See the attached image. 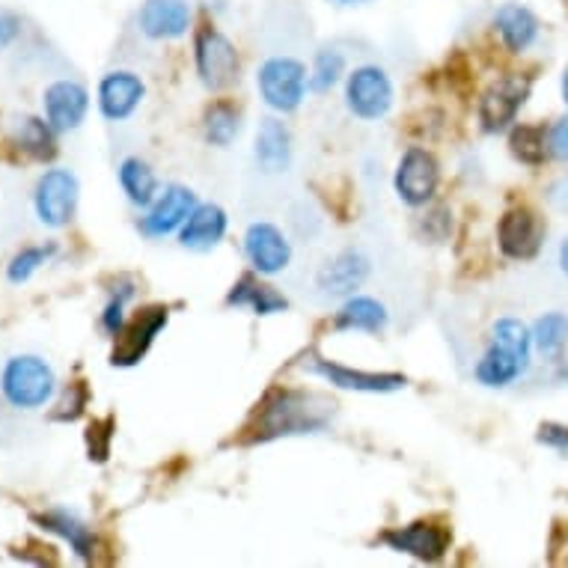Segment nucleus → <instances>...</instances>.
Instances as JSON below:
<instances>
[{
  "label": "nucleus",
  "mask_w": 568,
  "mask_h": 568,
  "mask_svg": "<svg viewBox=\"0 0 568 568\" xmlns=\"http://www.w3.org/2000/svg\"><path fill=\"white\" fill-rule=\"evenodd\" d=\"M527 364H530V361L521 357V354H515L509 352V348H504V345L491 343L488 345V352L479 357L474 375L483 387H509V384L527 369Z\"/></svg>",
  "instance_id": "nucleus-22"
},
{
  "label": "nucleus",
  "mask_w": 568,
  "mask_h": 568,
  "mask_svg": "<svg viewBox=\"0 0 568 568\" xmlns=\"http://www.w3.org/2000/svg\"><path fill=\"white\" fill-rule=\"evenodd\" d=\"M366 277H369V260L364 253L343 251L322 265L316 283L325 295H352L354 290L364 286Z\"/></svg>",
  "instance_id": "nucleus-18"
},
{
  "label": "nucleus",
  "mask_w": 568,
  "mask_h": 568,
  "mask_svg": "<svg viewBox=\"0 0 568 568\" xmlns=\"http://www.w3.org/2000/svg\"><path fill=\"white\" fill-rule=\"evenodd\" d=\"M509 146H513L515 159L539 168L545 155H548V134H545L541 125H518L509 134Z\"/></svg>",
  "instance_id": "nucleus-29"
},
{
  "label": "nucleus",
  "mask_w": 568,
  "mask_h": 568,
  "mask_svg": "<svg viewBox=\"0 0 568 568\" xmlns=\"http://www.w3.org/2000/svg\"><path fill=\"white\" fill-rule=\"evenodd\" d=\"M129 295H131V290H125V292H122V295H116V298H113L111 304H108V307H104L102 325H104V331H108V334L116 336L122 331V325H125L122 307H125V298H129Z\"/></svg>",
  "instance_id": "nucleus-36"
},
{
  "label": "nucleus",
  "mask_w": 568,
  "mask_h": 568,
  "mask_svg": "<svg viewBox=\"0 0 568 568\" xmlns=\"http://www.w3.org/2000/svg\"><path fill=\"white\" fill-rule=\"evenodd\" d=\"M550 200H554L559 209H568V179H562L559 185H554V191H550Z\"/></svg>",
  "instance_id": "nucleus-39"
},
{
  "label": "nucleus",
  "mask_w": 568,
  "mask_h": 568,
  "mask_svg": "<svg viewBox=\"0 0 568 568\" xmlns=\"http://www.w3.org/2000/svg\"><path fill=\"white\" fill-rule=\"evenodd\" d=\"M253 155L265 173H286L292 164V134L274 116H265L256 129V143H253Z\"/></svg>",
  "instance_id": "nucleus-20"
},
{
  "label": "nucleus",
  "mask_w": 568,
  "mask_h": 568,
  "mask_svg": "<svg viewBox=\"0 0 568 568\" xmlns=\"http://www.w3.org/2000/svg\"><path fill=\"white\" fill-rule=\"evenodd\" d=\"M138 21L150 39H179L191 28V7L187 0H146Z\"/></svg>",
  "instance_id": "nucleus-17"
},
{
  "label": "nucleus",
  "mask_w": 568,
  "mask_h": 568,
  "mask_svg": "<svg viewBox=\"0 0 568 568\" xmlns=\"http://www.w3.org/2000/svg\"><path fill=\"white\" fill-rule=\"evenodd\" d=\"M111 440H113V419H93L90 429H87V456L90 462H104L108 453H111Z\"/></svg>",
  "instance_id": "nucleus-34"
},
{
  "label": "nucleus",
  "mask_w": 568,
  "mask_h": 568,
  "mask_svg": "<svg viewBox=\"0 0 568 568\" xmlns=\"http://www.w3.org/2000/svg\"><path fill=\"white\" fill-rule=\"evenodd\" d=\"M336 7H357V3H366V0H331Z\"/></svg>",
  "instance_id": "nucleus-41"
},
{
  "label": "nucleus",
  "mask_w": 568,
  "mask_h": 568,
  "mask_svg": "<svg viewBox=\"0 0 568 568\" xmlns=\"http://www.w3.org/2000/svg\"><path fill=\"white\" fill-rule=\"evenodd\" d=\"M78 196H81V185H78V176L72 170H45L39 176L37 194H33L37 217L51 230H60L75 217Z\"/></svg>",
  "instance_id": "nucleus-5"
},
{
  "label": "nucleus",
  "mask_w": 568,
  "mask_h": 568,
  "mask_svg": "<svg viewBox=\"0 0 568 568\" xmlns=\"http://www.w3.org/2000/svg\"><path fill=\"white\" fill-rule=\"evenodd\" d=\"M494 28L509 51H524V48L532 45V39L539 33V21L521 3H504L494 16Z\"/></svg>",
  "instance_id": "nucleus-23"
},
{
  "label": "nucleus",
  "mask_w": 568,
  "mask_h": 568,
  "mask_svg": "<svg viewBox=\"0 0 568 568\" xmlns=\"http://www.w3.org/2000/svg\"><path fill=\"white\" fill-rule=\"evenodd\" d=\"M497 242L509 260H532L545 242V224L530 205H515L497 224Z\"/></svg>",
  "instance_id": "nucleus-9"
},
{
  "label": "nucleus",
  "mask_w": 568,
  "mask_h": 568,
  "mask_svg": "<svg viewBox=\"0 0 568 568\" xmlns=\"http://www.w3.org/2000/svg\"><path fill=\"white\" fill-rule=\"evenodd\" d=\"M536 440L550 449L568 453V426H562V423H541Z\"/></svg>",
  "instance_id": "nucleus-35"
},
{
  "label": "nucleus",
  "mask_w": 568,
  "mask_h": 568,
  "mask_svg": "<svg viewBox=\"0 0 568 568\" xmlns=\"http://www.w3.org/2000/svg\"><path fill=\"white\" fill-rule=\"evenodd\" d=\"M334 414V402L313 396V393L277 390L262 402L256 417V435L253 438L271 440L283 435H307V432L325 429Z\"/></svg>",
  "instance_id": "nucleus-1"
},
{
  "label": "nucleus",
  "mask_w": 568,
  "mask_h": 568,
  "mask_svg": "<svg viewBox=\"0 0 568 568\" xmlns=\"http://www.w3.org/2000/svg\"><path fill=\"white\" fill-rule=\"evenodd\" d=\"M242 131V113L235 111L230 102H217L205 111V140L212 146H221L226 150Z\"/></svg>",
  "instance_id": "nucleus-28"
},
{
  "label": "nucleus",
  "mask_w": 568,
  "mask_h": 568,
  "mask_svg": "<svg viewBox=\"0 0 568 568\" xmlns=\"http://www.w3.org/2000/svg\"><path fill=\"white\" fill-rule=\"evenodd\" d=\"M562 99H566V104H568V69L562 72Z\"/></svg>",
  "instance_id": "nucleus-42"
},
{
  "label": "nucleus",
  "mask_w": 568,
  "mask_h": 568,
  "mask_svg": "<svg viewBox=\"0 0 568 568\" xmlns=\"http://www.w3.org/2000/svg\"><path fill=\"white\" fill-rule=\"evenodd\" d=\"M196 194L185 185H168L155 196V203L150 205L146 217L140 221V233L150 239H164V235L182 230L187 215L194 212Z\"/></svg>",
  "instance_id": "nucleus-14"
},
{
  "label": "nucleus",
  "mask_w": 568,
  "mask_h": 568,
  "mask_svg": "<svg viewBox=\"0 0 568 568\" xmlns=\"http://www.w3.org/2000/svg\"><path fill=\"white\" fill-rule=\"evenodd\" d=\"M196 72L209 90H226L239 81V51L221 30H200V37H196Z\"/></svg>",
  "instance_id": "nucleus-6"
},
{
  "label": "nucleus",
  "mask_w": 568,
  "mask_h": 568,
  "mask_svg": "<svg viewBox=\"0 0 568 568\" xmlns=\"http://www.w3.org/2000/svg\"><path fill=\"white\" fill-rule=\"evenodd\" d=\"M384 545L396 554H408L419 562H438L449 550V530L432 521H414L408 527H396L382 536Z\"/></svg>",
  "instance_id": "nucleus-12"
},
{
  "label": "nucleus",
  "mask_w": 568,
  "mask_h": 568,
  "mask_svg": "<svg viewBox=\"0 0 568 568\" xmlns=\"http://www.w3.org/2000/svg\"><path fill=\"white\" fill-rule=\"evenodd\" d=\"M440 182V170L435 155L419 146H410L405 155L399 159V168H396V176H393V185H396V194H399L402 203L408 205H426L435 196Z\"/></svg>",
  "instance_id": "nucleus-7"
},
{
  "label": "nucleus",
  "mask_w": 568,
  "mask_h": 568,
  "mask_svg": "<svg viewBox=\"0 0 568 568\" xmlns=\"http://www.w3.org/2000/svg\"><path fill=\"white\" fill-rule=\"evenodd\" d=\"M21 33V19L16 12L0 10V48H10Z\"/></svg>",
  "instance_id": "nucleus-38"
},
{
  "label": "nucleus",
  "mask_w": 568,
  "mask_h": 568,
  "mask_svg": "<svg viewBox=\"0 0 568 568\" xmlns=\"http://www.w3.org/2000/svg\"><path fill=\"white\" fill-rule=\"evenodd\" d=\"M57 131L48 125V120H39V116H24L16 125V146L21 152H28L30 159L37 161H51L57 155Z\"/></svg>",
  "instance_id": "nucleus-27"
},
{
  "label": "nucleus",
  "mask_w": 568,
  "mask_h": 568,
  "mask_svg": "<svg viewBox=\"0 0 568 568\" xmlns=\"http://www.w3.org/2000/svg\"><path fill=\"white\" fill-rule=\"evenodd\" d=\"M244 256H247L253 271L280 274V271L290 268L292 244L280 226L268 224V221H256L244 233Z\"/></svg>",
  "instance_id": "nucleus-10"
},
{
  "label": "nucleus",
  "mask_w": 568,
  "mask_h": 568,
  "mask_svg": "<svg viewBox=\"0 0 568 568\" xmlns=\"http://www.w3.org/2000/svg\"><path fill=\"white\" fill-rule=\"evenodd\" d=\"M390 316L378 298L369 295H352L345 301L339 313L334 316V331H348V334H382Z\"/></svg>",
  "instance_id": "nucleus-21"
},
{
  "label": "nucleus",
  "mask_w": 568,
  "mask_h": 568,
  "mask_svg": "<svg viewBox=\"0 0 568 568\" xmlns=\"http://www.w3.org/2000/svg\"><path fill=\"white\" fill-rule=\"evenodd\" d=\"M168 307L161 304H152V307L138 310V316L131 318L129 325H122V331L116 334V345L111 352V364L113 366H134L140 364L150 345L155 343V336L161 334V327L168 325Z\"/></svg>",
  "instance_id": "nucleus-8"
},
{
  "label": "nucleus",
  "mask_w": 568,
  "mask_h": 568,
  "mask_svg": "<svg viewBox=\"0 0 568 568\" xmlns=\"http://www.w3.org/2000/svg\"><path fill=\"white\" fill-rule=\"evenodd\" d=\"M120 185L131 203L140 209H150L159 196V176L155 170L140 159H125L120 164Z\"/></svg>",
  "instance_id": "nucleus-26"
},
{
  "label": "nucleus",
  "mask_w": 568,
  "mask_h": 568,
  "mask_svg": "<svg viewBox=\"0 0 568 568\" xmlns=\"http://www.w3.org/2000/svg\"><path fill=\"white\" fill-rule=\"evenodd\" d=\"M345 104L364 122L384 120L393 108V81L382 65H357L345 81Z\"/></svg>",
  "instance_id": "nucleus-4"
},
{
  "label": "nucleus",
  "mask_w": 568,
  "mask_h": 568,
  "mask_svg": "<svg viewBox=\"0 0 568 568\" xmlns=\"http://www.w3.org/2000/svg\"><path fill=\"white\" fill-rule=\"evenodd\" d=\"M559 265H562V271L568 274V239L559 244Z\"/></svg>",
  "instance_id": "nucleus-40"
},
{
  "label": "nucleus",
  "mask_w": 568,
  "mask_h": 568,
  "mask_svg": "<svg viewBox=\"0 0 568 568\" xmlns=\"http://www.w3.org/2000/svg\"><path fill=\"white\" fill-rule=\"evenodd\" d=\"M146 95V87L134 72H111L99 84V111L104 120L122 122L138 111Z\"/></svg>",
  "instance_id": "nucleus-16"
},
{
  "label": "nucleus",
  "mask_w": 568,
  "mask_h": 568,
  "mask_svg": "<svg viewBox=\"0 0 568 568\" xmlns=\"http://www.w3.org/2000/svg\"><path fill=\"white\" fill-rule=\"evenodd\" d=\"M42 104H45L48 125L57 134H65V131H75L87 120L90 93L78 81H54V84L45 87Z\"/></svg>",
  "instance_id": "nucleus-15"
},
{
  "label": "nucleus",
  "mask_w": 568,
  "mask_h": 568,
  "mask_svg": "<svg viewBox=\"0 0 568 568\" xmlns=\"http://www.w3.org/2000/svg\"><path fill=\"white\" fill-rule=\"evenodd\" d=\"M87 402H90V390H87V384L72 382L63 390L60 402H57V408L51 410V417H54L57 423H72V419H78L81 414H84Z\"/></svg>",
  "instance_id": "nucleus-33"
},
{
  "label": "nucleus",
  "mask_w": 568,
  "mask_h": 568,
  "mask_svg": "<svg viewBox=\"0 0 568 568\" xmlns=\"http://www.w3.org/2000/svg\"><path fill=\"white\" fill-rule=\"evenodd\" d=\"M226 235V212L217 203L194 205V212L179 230V242L187 251H212Z\"/></svg>",
  "instance_id": "nucleus-19"
},
{
  "label": "nucleus",
  "mask_w": 568,
  "mask_h": 568,
  "mask_svg": "<svg viewBox=\"0 0 568 568\" xmlns=\"http://www.w3.org/2000/svg\"><path fill=\"white\" fill-rule=\"evenodd\" d=\"M532 343L545 357H554L568 345V318L562 313H545L532 327Z\"/></svg>",
  "instance_id": "nucleus-30"
},
{
  "label": "nucleus",
  "mask_w": 568,
  "mask_h": 568,
  "mask_svg": "<svg viewBox=\"0 0 568 568\" xmlns=\"http://www.w3.org/2000/svg\"><path fill=\"white\" fill-rule=\"evenodd\" d=\"M345 72V57L336 51V48H325V51H318L316 65H313V75H310V87L316 90V93H327L331 87L343 78Z\"/></svg>",
  "instance_id": "nucleus-32"
},
{
  "label": "nucleus",
  "mask_w": 568,
  "mask_h": 568,
  "mask_svg": "<svg viewBox=\"0 0 568 568\" xmlns=\"http://www.w3.org/2000/svg\"><path fill=\"white\" fill-rule=\"evenodd\" d=\"M226 307H247L256 316H274L290 307V301L283 298L274 286H265L256 277H242L226 295Z\"/></svg>",
  "instance_id": "nucleus-25"
},
{
  "label": "nucleus",
  "mask_w": 568,
  "mask_h": 568,
  "mask_svg": "<svg viewBox=\"0 0 568 568\" xmlns=\"http://www.w3.org/2000/svg\"><path fill=\"white\" fill-rule=\"evenodd\" d=\"M527 95H530L527 78L504 75L500 81H494L479 99V120H483L485 131H504L518 116Z\"/></svg>",
  "instance_id": "nucleus-11"
},
{
  "label": "nucleus",
  "mask_w": 568,
  "mask_h": 568,
  "mask_svg": "<svg viewBox=\"0 0 568 568\" xmlns=\"http://www.w3.org/2000/svg\"><path fill=\"white\" fill-rule=\"evenodd\" d=\"M548 150L554 152L559 161H568V116L557 120V125L550 129Z\"/></svg>",
  "instance_id": "nucleus-37"
},
{
  "label": "nucleus",
  "mask_w": 568,
  "mask_h": 568,
  "mask_svg": "<svg viewBox=\"0 0 568 568\" xmlns=\"http://www.w3.org/2000/svg\"><path fill=\"white\" fill-rule=\"evenodd\" d=\"M54 253H57L54 242L24 247V251L16 253V256L10 260V265H7V280H10V283H16V286H19V283H28V280L33 277V274H37V271L42 268V265H45V262L51 260Z\"/></svg>",
  "instance_id": "nucleus-31"
},
{
  "label": "nucleus",
  "mask_w": 568,
  "mask_h": 568,
  "mask_svg": "<svg viewBox=\"0 0 568 568\" xmlns=\"http://www.w3.org/2000/svg\"><path fill=\"white\" fill-rule=\"evenodd\" d=\"M304 369L310 375L325 378L334 387L354 393H393L405 387V375L399 373H361V369H348V366L325 361V357H310V361H304Z\"/></svg>",
  "instance_id": "nucleus-13"
},
{
  "label": "nucleus",
  "mask_w": 568,
  "mask_h": 568,
  "mask_svg": "<svg viewBox=\"0 0 568 568\" xmlns=\"http://www.w3.org/2000/svg\"><path fill=\"white\" fill-rule=\"evenodd\" d=\"M37 524L42 527V530H51V532H57V536H63V539L72 545V550H75L78 557L84 559V562H90V559H93V554H95L93 532H90V527H87V524L81 521L75 513H69V509H51V513L37 515Z\"/></svg>",
  "instance_id": "nucleus-24"
},
{
  "label": "nucleus",
  "mask_w": 568,
  "mask_h": 568,
  "mask_svg": "<svg viewBox=\"0 0 568 568\" xmlns=\"http://www.w3.org/2000/svg\"><path fill=\"white\" fill-rule=\"evenodd\" d=\"M0 390H3L12 408H45L57 390V375L37 354H16L10 364L3 366Z\"/></svg>",
  "instance_id": "nucleus-2"
},
{
  "label": "nucleus",
  "mask_w": 568,
  "mask_h": 568,
  "mask_svg": "<svg viewBox=\"0 0 568 568\" xmlns=\"http://www.w3.org/2000/svg\"><path fill=\"white\" fill-rule=\"evenodd\" d=\"M256 87H260L262 102L268 104L271 111H298L310 87L307 65L295 57H268L256 72Z\"/></svg>",
  "instance_id": "nucleus-3"
}]
</instances>
